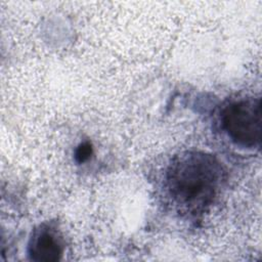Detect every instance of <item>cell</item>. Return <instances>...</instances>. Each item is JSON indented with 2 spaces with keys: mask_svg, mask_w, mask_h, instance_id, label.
<instances>
[{
  "mask_svg": "<svg viewBox=\"0 0 262 262\" xmlns=\"http://www.w3.org/2000/svg\"><path fill=\"white\" fill-rule=\"evenodd\" d=\"M222 180L223 170L215 157L204 151H185L169 165L166 188L181 211L196 215L214 203Z\"/></svg>",
  "mask_w": 262,
  "mask_h": 262,
  "instance_id": "1",
  "label": "cell"
},
{
  "mask_svg": "<svg viewBox=\"0 0 262 262\" xmlns=\"http://www.w3.org/2000/svg\"><path fill=\"white\" fill-rule=\"evenodd\" d=\"M93 152V148L90 142H83L78 145L75 151V158L78 163H84L88 161Z\"/></svg>",
  "mask_w": 262,
  "mask_h": 262,
  "instance_id": "4",
  "label": "cell"
},
{
  "mask_svg": "<svg viewBox=\"0 0 262 262\" xmlns=\"http://www.w3.org/2000/svg\"><path fill=\"white\" fill-rule=\"evenodd\" d=\"M62 252V237L55 226L43 223L34 230L29 242V255L32 260L54 262L60 259Z\"/></svg>",
  "mask_w": 262,
  "mask_h": 262,
  "instance_id": "3",
  "label": "cell"
},
{
  "mask_svg": "<svg viewBox=\"0 0 262 262\" xmlns=\"http://www.w3.org/2000/svg\"><path fill=\"white\" fill-rule=\"evenodd\" d=\"M221 125L228 137L244 147H259L262 134L260 98L230 101L221 112Z\"/></svg>",
  "mask_w": 262,
  "mask_h": 262,
  "instance_id": "2",
  "label": "cell"
}]
</instances>
